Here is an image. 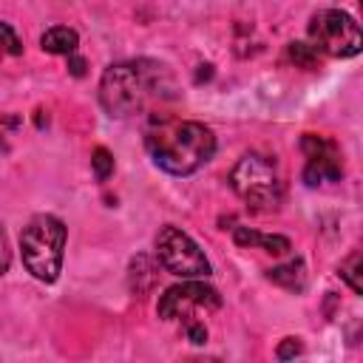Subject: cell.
<instances>
[{
	"instance_id": "9",
	"label": "cell",
	"mask_w": 363,
	"mask_h": 363,
	"mask_svg": "<svg viewBox=\"0 0 363 363\" xmlns=\"http://www.w3.org/2000/svg\"><path fill=\"white\" fill-rule=\"evenodd\" d=\"M233 241L238 247H258L269 255H286L292 250V241L286 235H267L252 227H233Z\"/></svg>"
},
{
	"instance_id": "13",
	"label": "cell",
	"mask_w": 363,
	"mask_h": 363,
	"mask_svg": "<svg viewBox=\"0 0 363 363\" xmlns=\"http://www.w3.org/2000/svg\"><path fill=\"white\" fill-rule=\"evenodd\" d=\"M289 60H292L295 65H301V68H318V62H320V51H318L312 43H301V40H295V43H289Z\"/></svg>"
},
{
	"instance_id": "15",
	"label": "cell",
	"mask_w": 363,
	"mask_h": 363,
	"mask_svg": "<svg viewBox=\"0 0 363 363\" xmlns=\"http://www.w3.org/2000/svg\"><path fill=\"white\" fill-rule=\"evenodd\" d=\"M0 48H3L6 54H11V57H20V54H23V43H20L17 31H14L9 23H3V20H0Z\"/></svg>"
},
{
	"instance_id": "5",
	"label": "cell",
	"mask_w": 363,
	"mask_h": 363,
	"mask_svg": "<svg viewBox=\"0 0 363 363\" xmlns=\"http://www.w3.org/2000/svg\"><path fill=\"white\" fill-rule=\"evenodd\" d=\"M309 43L320 54L346 60V57L360 54L363 34L352 14H346L340 9H323V11L312 14V20H309Z\"/></svg>"
},
{
	"instance_id": "2",
	"label": "cell",
	"mask_w": 363,
	"mask_h": 363,
	"mask_svg": "<svg viewBox=\"0 0 363 363\" xmlns=\"http://www.w3.org/2000/svg\"><path fill=\"white\" fill-rule=\"evenodd\" d=\"M176 85L164 65L153 60H130L108 65L99 79V102L108 116L128 119L142 113L150 102L162 96H173Z\"/></svg>"
},
{
	"instance_id": "14",
	"label": "cell",
	"mask_w": 363,
	"mask_h": 363,
	"mask_svg": "<svg viewBox=\"0 0 363 363\" xmlns=\"http://www.w3.org/2000/svg\"><path fill=\"white\" fill-rule=\"evenodd\" d=\"M91 170L96 176V182H108L111 173H113V156L108 147H94L91 153Z\"/></svg>"
},
{
	"instance_id": "19",
	"label": "cell",
	"mask_w": 363,
	"mask_h": 363,
	"mask_svg": "<svg viewBox=\"0 0 363 363\" xmlns=\"http://www.w3.org/2000/svg\"><path fill=\"white\" fill-rule=\"evenodd\" d=\"M68 71H71L74 77H82V74H85V60H82V57H77V51H74V54H68Z\"/></svg>"
},
{
	"instance_id": "18",
	"label": "cell",
	"mask_w": 363,
	"mask_h": 363,
	"mask_svg": "<svg viewBox=\"0 0 363 363\" xmlns=\"http://www.w3.org/2000/svg\"><path fill=\"white\" fill-rule=\"evenodd\" d=\"M11 267V250H9V235L6 230L0 227V275H6Z\"/></svg>"
},
{
	"instance_id": "3",
	"label": "cell",
	"mask_w": 363,
	"mask_h": 363,
	"mask_svg": "<svg viewBox=\"0 0 363 363\" xmlns=\"http://www.w3.org/2000/svg\"><path fill=\"white\" fill-rule=\"evenodd\" d=\"M65 238L68 230L62 224V218L51 216V213H40L34 216L23 233H20V255H23V267L43 284H51L60 278L62 269V255H65Z\"/></svg>"
},
{
	"instance_id": "8",
	"label": "cell",
	"mask_w": 363,
	"mask_h": 363,
	"mask_svg": "<svg viewBox=\"0 0 363 363\" xmlns=\"http://www.w3.org/2000/svg\"><path fill=\"white\" fill-rule=\"evenodd\" d=\"M301 150L306 153V164H303V182L309 187L323 184V182H340L343 176V164H340V153L337 145L326 136H315V133H303L301 139Z\"/></svg>"
},
{
	"instance_id": "16",
	"label": "cell",
	"mask_w": 363,
	"mask_h": 363,
	"mask_svg": "<svg viewBox=\"0 0 363 363\" xmlns=\"http://www.w3.org/2000/svg\"><path fill=\"white\" fill-rule=\"evenodd\" d=\"M184 335H187V340H190L193 346L207 343V326H204V320H199V318H184Z\"/></svg>"
},
{
	"instance_id": "6",
	"label": "cell",
	"mask_w": 363,
	"mask_h": 363,
	"mask_svg": "<svg viewBox=\"0 0 363 363\" xmlns=\"http://www.w3.org/2000/svg\"><path fill=\"white\" fill-rule=\"evenodd\" d=\"M156 258L176 278H207L210 261L204 250L176 224H164L156 235Z\"/></svg>"
},
{
	"instance_id": "4",
	"label": "cell",
	"mask_w": 363,
	"mask_h": 363,
	"mask_svg": "<svg viewBox=\"0 0 363 363\" xmlns=\"http://www.w3.org/2000/svg\"><path fill=\"white\" fill-rule=\"evenodd\" d=\"M230 187L238 199H244L252 210L269 213L278 210L284 199V184L275 164L261 153H244L230 170Z\"/></svg>"
},
{
	"instance_id": "1",
	"label": "cell",
	"mask_w": 363,
	"mask_h": 363,
	"mask_svg": "<svg viewBox=\"0 0 363 363\" xmlns=\"http://www.w3.org/2000/svg\"><path fill=\"white\" fill-rule=\"evenodd\" d=\"M145 147L156 167L170 176H190L216 153V133L204 122L153 116L145 130Z\"/></svg>"
},
{
	"instance_id": "7",
	"label": "cell",
	"mask_w": 363,
	"mask_h": 363,
	"mask_svg": "<svg viewBox=\"0 0 363 363\" xmlns=\"http://www.w3.org/2000/svg\"><path fill=\"white\" fill-rule=\"evenodd\" d=\"M199 309H221V295L216 286L199 281V278H182V284L167 286L159 295L156 312L162 320H182V318H196L193 312Z\"/></svg>"
},
{
	"instance_id": "12",
	"label": "cell",
	"mask_w": 363,
	"mask_h": 363,
	"mask_svg": "<svg viewBox=\"0 0 363 363\" xmlns=\"http://www.w3.org/2000/svg\"><path fill=\"white\" fill-rule=\"evenodd\" d=\"M340 278L352 286V292H363V255H360V250H354L343 264H340Z\"/></svg>"
},
{
	"instance_id": "17",
	"label": "cell",
	"mask_w": 363,
	"mask_h": 363,
	"mask_svg": "<svg viewBox=\"0 0 363 363\" xmlns=\"http://www.w3.org/2000/svg\"><path fill=\"white\" fill-rule=\"evenodd\" d=\"M301 352H303L301 337H284L281 346L275 349V357H278V360H289V357H295V354H301Z\"/></svg>"
},
{
	"instance_id": "10",
	"label": "cell",
	"mask_w": 363,
	"mask_h": 363,
	"mask_svg": "<svg viewBox=\"0 0 363 363\" xmlns=\"http://www.w3.org/2000/svg\"><path fill=\"white\" fill-rule=\"evenodd\" d=\"M77 45H79V34H77L74 28H68V26H51V28H45L43 37H40V48H43L45 54H57V57L74 54Z\"/></svg>"
},
{
	"instance_id": "11",
	"label": "cell",
	"mask_w": 363,
	"mask_h": 363,
	"mask_svg": "<svg viewBox=\"0 0 363 363\" xmlns=\"http://www.w3.org/2000/svg\"><path fill=\"white\" fill-rule=\"evenodd\" d=\"M267 278H269L272 284L289 289V292H303V289H306V264H303L301 258H292V261H286V264H281V267L267 269Z\"/></svg>"
}]
</instances>
